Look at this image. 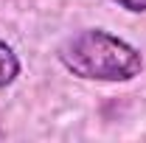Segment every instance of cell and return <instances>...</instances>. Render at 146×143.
I'll list each match as a JSON object with an SVG mask.
<instances>
[{
	"label": "cell",
	"mask_w": 146,
	"mask_h": 143,
	"mask_svg": "<svg viewBox=\"0 0 146 143\" xmlns=\"http://www.w3.org/2000/svg\"><path fill=\"white\" fill-rule=\"evenodd\" d=\"M62 68L87 81H132L143 70V56L127 39L104 28H84L59 48Z\"/></svg>",
	"instance_id": "obj_1"
},
{
	"label": "cell",
	"mask_w": 146,
	"mask_h": 143,
	"mask_svg": "<svg viewBox=\"0 0 146 143\" xmlns=\"http://www.w3.org/2000/svg\"><path fill=\"white\" fill-rule=\"evenodd\" d=\"M17 76H20V59L14 54V48L0 39V90L9 87Z\"/></svg>",
	"instance_id": "obj_2"
},
{
	"label": "cell",
	"mask_w": 146,
	"mask_h": 143,
	"mask_svg": "<svg viewBox=\"0 0 146 143\" xmlns=\"http://www.w3.org/2000/svg\"><path fill=\"white\" fill-rule=\"evenodd\" d=\"M121 9H127V11H132V14H143L146 11V0H115Z\"/></svg>",
	"instance_id": "obj_3"
}]
</instances>
